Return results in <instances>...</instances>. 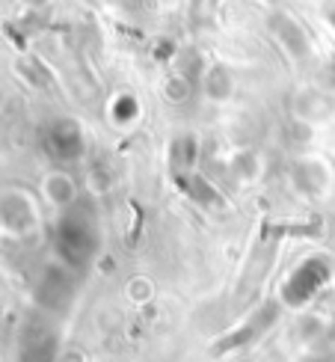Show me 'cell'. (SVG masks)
Returning <instances> with one entry per match:
<instances>
[{"label": "cell", "mask_w": 335, "mask_h": 362, "mask_svg": "<svg viewBox=\"0 0 335 362\" xmlns=\"http://www.w3.org/2000/svg\"><path fill=\"white\" fill-rule=\"evenodd\" d=\"M54 247L59 252V262L66 267H83L93 262V255L98 250V229L95 217L86 208L71 205L66 208L57 220L54 229Z\"/></svg>", "instance_id": "cell-1"}, {"label": "cell", "mask_w": 335, "mask_h": 362, "mask_svg": "<svg viewBox=\"0 0 335 362\" xmlns=\"http://www.w3.org/2000/svg\"><path fill=\"white\" fill-rule=\"evenodd\" d=\"M329 279H332V264L327 259H321V255H312V259L300 262L282 282V294H279L282 306L302 309L309 300H315L327 288Z\"/></svg>", "instance_id": "cell-2"}, {"label": "cell", "mask_w": 335, "mask_h": 362, "mask_svg": "<svg viewBox=\"0 0 335 362\" xmlns=\"http://www.w3.org/2000/svg\"><path fill=\"white\" fill-rule=\"evenodd\" d=\"M42 143H45V152H48L54 160H59V163L78 160L86 152L83 131H81V125L74 122V119H54V122L45 128Z\"/></svg>", "instance_id": "cell-3"}, {"label": "cell", "mask_w": 335, "mask_h": 362, "mask_svg": "<svg viewBox=\"0 0 335 362\" xmlns=\"http://www.w3.org/2000/svg\"><path fill=\"white\" fill-rule=\"evenodd\" d=\"M279 303H264L261 309H255L247 321H243L237 329H232L220 344H217V354H225V351H235V348H247L252 344L258 336H264L267 329L279 321Z\"/></svg>", "instance_id": "cell-4"}, {"label": "cell", "mask_w": 335, "mask_h": 362, "mask_svg": "<svg viewBox=\"0 0 335 362\" xmlns=\"http://www.w3.org/2000/svg\"><path fill=\"white\" fill-rule=\"evenodd\" d=\"M270 33L285 45V51L294 59H306L312 54V42L306 36V30H302L300 21H294L288 12H273L270 15Z\"/></svg>", "instance_id": "cell-5"}, {"label": "cell", "mask_w": 335, "mask_h": 362, "mask_svg": "<svg viewBox=\"0 0 335 362\" xmlns=\"http://www.w3.org/2000/svg\"><path fill=\"white\" fill-rule=\"evenodd\" d=\"M74 294V285H71V267L59 264V267H51L45 270V279L39 285V297L42 303H48L54 309H63Z\"/></svg>", "instance_id": "cell-6"}, {"label": "cell", "mask_w": 335, "mask_h": 362, "mask_svg": "<svg viewBox=\"0 0 335 362\" xmlns=\"http://www.w3.org/2000/svg\"><path fill=\"white\" fill-rule=\"evenodd\" d=\"M178 181H181V187H184V193L190 196L193 202H199V205H208V208H223L225 205V199L217 193V187L211 185L208 178H202V175H196V173H190V175H178Z\"/></svg>", "instance_id": "cell-7"}, {"label": "cell", "mask_w": 335, "mask_h": 362, "mask_svg": "<svg viewBox=\"0 0 335 362\" xmlns=\"http://www.w3.org/2000/svg\"><path fill=\"white\" fill-rule=\"evenodd\" d=\"M45 193H48V199L59 208H71L74 205V185L71 178L57 173V175H48V181H45Z\"/></svg>", "instance_id": "cell-8"}, {"label": "cell", "mask_w": 335, "mask_h": 362, "mask_svg": "<svg viewBox=\"0 0 335 362\" xmlns=\"http://www.w3.org/2000/svg\"><path fill=\"white\" fill-rule=\"evenodd\" d=\"M196 137H178L175 143H172V167L175 170H181V167H190V163L196 160Z\"/></svg>", "instance_id": "cell-9"}, {"label": "cell", "mask_w": 335, "mask_h": 362, "mask_svg": "<svg viewBox=\"0 0 335 362\" xmlns=\"http://www.w3.org/2000/svg\"><path fill=\"white\" fill-rule=\"evenodd\" d=\"M116 107H122L119 122H128V119H134V116H136V104H134V98H128V95H122V98L116 101Z\"/></svg>", "instance_id": "cell-10"}, {"label": "cell", "mask_w": 335, "mask_h": 362, "mask_svg": "<svg viewBox=\"0 0 335 362\" xmlns=\"http://www.w3.org/2000/svg\"><path fill=\"white\" fill-rule=\"evenodd\" d=\"M327 18H329V24H332V27H335V6H332V9H329V12H327Z\"/></svg>", "instance_id": "cell-11"}]
</instances>
